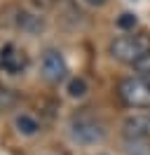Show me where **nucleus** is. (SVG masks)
<instances>
[{"instance_id":"obj_1","label":"nucleus","mask_w":150,"mask_h":155,"mask_svg":"<svg viewBox=\"0 0 150 155\" xmlns=\"http://www.w3.org/2000/svg\"><path fill=\"white\" fill-rule=\"evenodd\" d=\"M150 52V33L148 31H131V33H122L117 38L110 40L108 45V54L115 61H120L124 66H134L143 54Z\"/></svg>"},{"instance_id":"obj_2","label":"nucleus","mask_w":150,"mask_h":155,"mask_svg":"<svg viewBox=\"0 0 150 155\" xmlns=\"http://www.w3.org/2000/svg\"><path fill=\"white\" fill-rule=\"evenodd\" d=\"M117 99L134 110H150V75H127L117 82Z\"/></svg>"},{"instance_id":"obj_3","label":"nucleus","mask_w":150,"mask_h":155,"mask_svg":"<svg viewBox=\"0 0 150 155\" xmlns=\"http://www.w3.org/2000/svg\"><path fill=\"white\" fill-rule=\"evenodd\" d=\"M68 134L80 146H99L106 141L108 129L94 115H75L70 120V125H68Z\"/></svg>"},{"instance_id":"obj_4","label":"nucleus","mask_w":150,"mask_h":155,"mask_svg":"<svg viewBox=\"0 0 150 155\" xmlns=\"http://www.w3.org/2000/svg\"><path fill=\"white\" fill-rule=\"evenodd\" d=\"M40 73L49 85H59L68 78V64H66L64 54L59 49L49 47L42 52V59H40Z\"/></svg>"},{"instance_id":"obj_5","label":"nucleus","mask_w":150,"mask_h":155,"mask_svg":"<svg viewBox=\"0 0 150 155\" xmlns=\"http://www.w3.org/2000/svg\"><path fill=\"white\" fill-rule=\"evenodd\" d=\"M124 141H148L150 143V110L148 113H131L122 122Z\"/></svg>"},{"instance_id":"obj_6","label":"nucleus","mask_w":150,"mask_h":155,"mask_svg":"<svg viewBox=\"0 0 150 155\" xmlns=\"http://www.w3.org/2000/svg\"><path fill=\"white\" fill-rule=\"evenodd\" d=\"M28 66H31V59H28V54L21 47H17V45L9 42V45H5V47L0 49V68H2L5 73L19 75V73H24Z\"/></svg>"},{"instance_id":"obj_7","label":"nucleus","mask_w":150,"mask_h":155,"mask_svg":"<svg viewBox=\"0 0 150 155\" xmlns=\"http://www.w3.org/2000/svg\"><path fill=\"white\" fill-rule=\"evenodd\" d=\"M12 26L19 31H24V33H40V31L45 28V21L42 17L38 14V12H28L24 7H12Z\"/></svg>"},{"instance_id":"obj_8","label":"nucleus","mask_w":150,"mask_h":155,"mask_svg":"<svg viewBox=\"0 0 150 155\" xmlns=\"http://www.w3.org/2000/svg\"><path fill=\"white\" fill-rule=\"evenodd\" d=\"M14 127L19 129V134H24V136H35L40 132V122L33 115H28V113H21V115L14 117Z\"/></svg>"},{"instance_id":"obj_9","label":"nucleus","mask_w":150,"mask_h":155,"mask_svg":"<svg viewBox=\"0 0 150 155\" xmlns=\"http://www.w3.org/2000/svg\"><path fill=\"white\" fill-rule=\"evenodd\" d=\"M89 92V85L84 78H70L68 80V97L70 99H82Z\"/></svg>"},{"instance_id":"obj_10","label":"nucleus","mask_w":150,"mask_h":155,"mask_svg":"<svg viewBox=\"0 0 150 155\" xmlns=\"http://www.w3.org/2000/svg\"><path fill=\"white\" fill-rule=\"evenodd\" d=\"M122 150L124 155H150V143L148 141H124Z\"/></svg>"},{"instance_id":"obj_11","label":"nucleus","mask_w":150,"mask_h":155,"mask_svg":"<svg viewBox=\"0 0 150 155\" xmlns=\"http://www.w3.org/2000/svg\"><path fill=\"white\" fill-rule=\"evenodd\" d=\"M17 101H19V97L12 92V89L0 87V113H2V110H9V108H14V106H17Z\"/></svg>"},{"instance_id":"obj_12","label":"nucleus","mask_w":150,"mask_h":155,"mask_svg":"<svg viewBox=\"0 0 150 155\" xmlns=\"http://www.w3.org/2000/svg\"><path fill=\"white\" fill-rule=\"evenodd\" d=\"M136 24H139V19H136V14H131V12H124V14L117 17V28L127 31V33H131V31L136 28Z\"/></svg>"},{"instance_id":"obj_13","label":"nucleus","mask_w":150,"mask_h":155,"mask_svg":"<svg viewBox=\"0 0 150 155\" xmlns=\"http://www.w3.org/2000/svg\"><path fill=\"white\" fill-rule=\"evenodd\" d=\"M131 68H134L136 75H150V52H148V54H143Z\"/></svg>"},{"instance_id":"obj_14","label":"nucleus","mask_w":150,"mask_h":155,"mask_svg":"<svg viewBox=\"0 0 150 155\" xmlns=\"http://www.w3.org/2000/svg\"><path fill=\"white\" fill-rule=\"evenodd\" d=\"M59 0H31V5L35 7V10H47V7H54Z\"/></svg>"},{"instance_id":"obj_15","label":"nucleus","mask_w":150,"mask_h":155,"mask_svg":"<svg viewBox=\"0 0 150 155\" xmlns=\"http://www.w3.org/2000/svg\"><path fill=\"white\" fill-rule=\"evenodd\" d=\"M84 2H87V5H92V7H103L108 0H84Z\"/></svg>"},{"instance_id":"obj_16","label":"nucleus","mask_w":150,"mask_h":155,"mask_svg":"<svg viewBox=\"0 0 150 155\" xmlns=\"http://www.w3.org/2000/svg\"><path fill=\"white\" fill-rule=\"evenodd\" d=\"M99 155H103V153H99Z\"/></svg>"}]
</instances>
